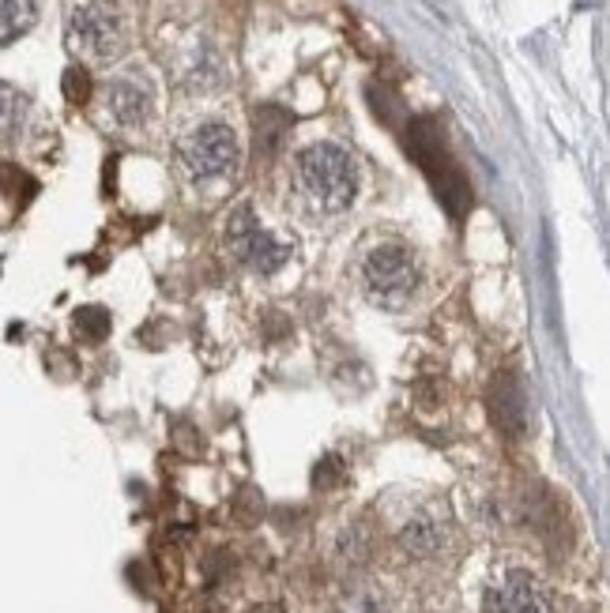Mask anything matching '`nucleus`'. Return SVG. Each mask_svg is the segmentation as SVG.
Returning a JSON list of instances; mask_svg holds the SVG:
<instances>
[{"mask_svg":"<svg viewBox=\"0 0 610 613\" xmlns=\"http://www.w3.org/2000/svg\"><path fill=\"white\" fill-rule=\"evenodd\" d=\"M298 181L324 211H347L358 196V166L336 143H313L298 159Z\"/></svg>","mask_w":610,"mask_h":613,"instance_id":"obj_1","label":"nucleus"},{"mask_svg":"<svg viewBox=\"0 0 610 613\" xmlns=\"http://www.w3.org/2000/svg\"><path fill=\"white\" fill-rule=\"evenodd\" d=\"M358 283L366 298L380 309H399L418 290V264L415 253L399 242H380L362 256Z\"/></svg>","mask_w":610,"mask_h":613,"instance_id":"obj_2","label":"nucleus"},{"mask_svg":"<svg viewBox=\"0 0 610 613\" xmlns=\"http://www.w3.org/2000/svg\"><path fill=\"white\" fill-rule=\"evenodd\" d=\"M69 45L88 61L110 64L129 50V19L113 0H88L69 19Z\"/></svg>","mask_w":610,"mask_h":613,"instance_id":"obj_3","label":"nucleus"},{"mask_svg":"<svg viewBox=\"0 0 610 613\" xmlns=\"http://www.w3.org/2000/svg\"><path fill=\"white\" fill-rule=\"evenodd\" d=\"M177 159L193 181H218L237 166V136L231 124L207 121L177 143Z\"/></svg>","mask_w":610,"mask_h":613,"instance_id":"obj_4","label":"nucleus"},{"mask_svg":"<svg viewBox=\"0 0 610 613\" xmlns=\"http://www.w3.org/2000/svg\"><path fill=\"white\" fill-rule=\"evenodd\" d=\"M226 248H231V256L237 264H245L256 275H272L291 260V245L279 242L272 229H264L256 223V215L250 207L234 211V215L226 218Z\"/></svg>","mask_w":610,"mask_h":613,"instance_id":"obj_5","label":"nucleus"},{"mask_svg":"<svg viewBox=\"0 0 610 613\" xmlns=\"http://www.w3.org/2000/svg\"><path fill=\"white\" fill-rule=\"evenodd\" d=\"M396 539L407 558H418V561L437 558L453 539V520L445 512V504H423L418 512H411L404 520V527H399Z\"/></svg>","mask_w":610,"mask_h":613,"instance_id":"obj_6","label":"nucleus"},{"mask_svg":"<svg viewBox=\"0 0 610 613\" xmlns=\"http://www.w3.org/2000/svg\"><path fill=\"white\" fill-rule=\"evenodd\" d=\"M486 613H555V599L531 572L512 569L486 595Z\"/></svg>","mask_w":610,"mask_h":613,"instance_id":"obj_7","label":"nucleus"},{"mask_svg":"<svg viewBox=\"0 0 610 613\" xmlns=\"http://www.w3.org/2000/svg\"><path fill=\"white\" fill-rule=\"evenodd\" d=\"M151 105H155V88H151L148 75L129 72L106 88V110L121 129H136L151 118Z\"/></svg>","mask_w":610,"mask_h":613,"instance_id":"obj_8","label":"nucleus"},{"mask_svg":"<svg viewBox=\"0 0 610 613\" xmlns=\"http://www.w3.org/2000/svg\"><path fill=\"white\" fill-rule=\"evenodd\" d=\"M490 407H494V418L505 433L517 437L523 429V391L512 377H498L494 380V391H490Z\"/></svg>","mask_w":610,"mask_h":613,"instance_id":"obj_9","label":"nucleus"},{"mask_svg":"<svg viewBox=\"0 0 610 613\" xmlns=\"http://www.w3.org/2000/svg\"><path fill=\"white\" fill-rule=\"evenodd\" d=\"M332 613H393V606L377 583H350L332 602Z\"/></svg>","mask_w":610,"mask_h":613,"instance_id":"obj_10","label":"nucleus"},{"mask_svg":"<svg viewBox=\"0 0 610 613\" xmlns=\"http://www.w3.org/2000/svg\"><path fill=\"white\" fill-rule=\"evenodd\" d=\"M38 19V0H0V45L19 42Z\"/></svg>","mask_w":610,"mask_h":613,"instance_id":"obj_11","label":"nucleus"},{"mask_svg":"<svg viewBox=\"0 0 610 613\" xmlns=\"http://www.w3.org/2000/svg\"><path fill=\"white\" fill-rule=\"evenodd\" d=\"M23 118H27L23 91L0 80V143H8L19 129H23Z\"/></svg>","mask_w":610,"mask_h":613,"instance_id":"obj_12","label":"nucleus"},{"mask_svg":"<svg viewBox=\"0 0 610 613\" xmlns=\"http://www.w3.org/2000/svg\"><path fill=\"white\" fill-rule=\"evenodd\" d=\"M369 553H374V542H369V531L366 527H347V531L339 534V561L350 564V569H358V564L369 561Z\"/></svg>","mask_w":610,"mask_h":613,"instance_id":"obj_13","label":"nucleus"},{"mask_svg":"<svg viewBox=\"0 0 610 613\" xmlns=\"http://www.w3.org/2000/svg\"><path fill=\"white\" fill-rule=\"evenodd\" d=\"M75 335L88 343H102L110 335V313L99 309V305H83V309H75Z\"/></svg>","mask_w":610,"mask_h":613,"instance_id":"obj_14","label":"nucleus"},{"mask_svg":"<svg viewBox=\"0 0 610 613\" xmlns=\"http://www.w3.org/2000/svg\"><path fill=\"white\" fill-rule=\"evenodd\" d=\"M94 83H91V72L80 69V64H72L69 72H64V99H69L72 105H83L91 99Z\"/></svg>","mask_w":610,"mask_h":613,"instance_id":"obj_15","label":"nucleus"},{"mask_svg":"<svg viewBox=\"0 0 610 613\" xmlns=\"http://www.w3.org/2000/svg\"><path fill=\"white\" fill-rule=\"evenodd\" d=\"M250 613H283L279 606H272V602H264V606H253Z\"/></svg>","mask_w":610,"mask_h":613,"instance_id":"obj_16","label":"nucleus"}]
</instances>
